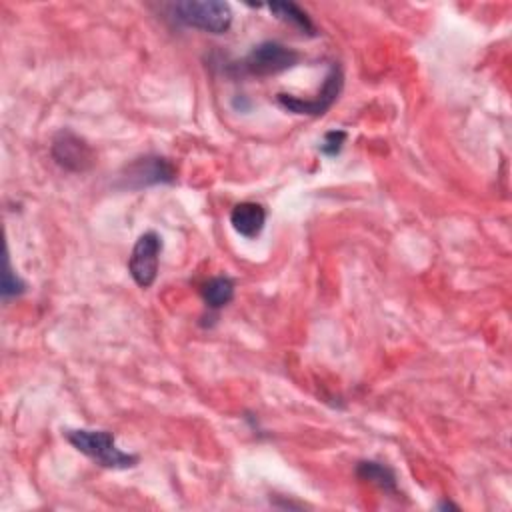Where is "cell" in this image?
I'll return each instance as SVG.
<instances>
[{"label": "cell", "instance_id": "4fadbf2b", "mask_svg": "<svg viewBox=\"0 0 512 512\" xmlns=\"http://www.w3.org/2000/svg\"><path fill=\"white\" fill-rule=\"evenodd\" d=\"M346 138H348L346 130H330V132L324 134V138H322L318 150H320L324 156L334 158V156H338V154L342 152Z\"/></svg>", "mask_w": 512, "mask_h": 512}, {"label": "cell", "instance_id": "30bf717a", "mask_svg": "<svg viewBox=\"0 0 512 512\" xmlns=\"http://www.w3.org/2000/svg\"><path fill=\"white\" fill-rule=\"evenodd\" d=\"M356 476L364 482H370L374 486H378L384 492L396 494L398 492V484H396V474L392 468H388L382 462L376 460H362L356 464Z\"/></svg>", "mask_w": 512, "mask_h": 512}, {"label": "cell", "instance_id": "3957f363", "mask_svg": "<svg viewBox=\"0 0 512 512\" xmlns=\"http://www.w3.org/2000/svg\"><path fill=\"white\" fill-rule=\"evenodd\" d=\"M300 52H296L290 46H284L276 40H266L258 46H254L244 60L240 62V72L246 76H256V78H266L280 74L284 70L294 68L300 62Z\"/></svg>", "mask_w": 512, "mask_h": 512}, {"label": "cell", "instance_id": "7a4b0ae2", "mask_svg": "<svg viewBox=\"0 0 512 512\" xmlns=\"http://www.w3.org/2000/svg\"><path fill=\"white\" fill-rule=\"evenodd\" d=\"M166 10L176 24L208 34H226L232 26V10L220 0H182L168 4Z\"/></svg>", "mask_w": 512, "mask_h": 512}, {"label": "cell", "instance_id": "8fae6325", "mask_svg": "<svg viewBox=\"0 0 512 512\" xmlns=\"http://www.w3.org/2000/svg\"><path fill=\"white\" fill-rule=\"evenodd\" d=\"M268 10L282 22L294 26L296 30H300L302 34L314 36L316 34V26L310 20V16L294 2H270Z\"/></svg>", "mask_w": 512, "mask_h": 512}, {"label": "cell", "instance_id": "52a82bcc", "mask_svg": "<svg viewBox=\"0 0 512 512\" xmlns=\"http://www.w3.org/2000/svg\"><path fill=\"white\" fill-rule=\"evenodd\" d=\"M50 154L56 164L68 172H86L96 162L92 146L72 130H60L54 136Z\"/></svg>", "mask_w": 512, "mask_h": 512}, {"label": "cell", "instance_id": "277c9868", "mask_svg": "<svg viewBox=\"0 0 512 512\" xmlns=\"http://www.w3.org/2000/svg\"><path fill=\"white\" fill-rule=\"evenodd\" d=\"M342 70L338 64H332L322 88L314 94V98H300L296 94H286V92H278L276 94V102L292 112V114H306V116H322L326 110L332 108V104L338 100L340 92H342Z\"/></svg>", "mask_w": 512, "mask_h": 512}, {"label": "cell", "instance_id": "5bb4252c", "mask_svg": "<svg viewBox=\"0 0 512 512\" xmlns=\"http://www.w3.org/2000/svg\"><path fill=\"white\" fill-rule=\"evenodd\" d=\"M438 508H442V510H448V508L458 510V506H456V504H452V502H440V504H438Z\"/></svg>", "mask_w": 512, "mask_h": 512}, {"label": "cell", "instance_id": "8992f818", "mask_svg": "<svg viewBox=\"0 0 512 512\" xmlns=\"http://www.w3.org/2000/svg\"><path fill=\"white\" fill-rule=\"evenodd\" d=\"M162 236L154 230H148L138 236L128 256V272L136 286L150 288L158 278L160 254H162Z\"/></svg>", "mask_w": 512, "mask_h": 512}, {"label": "cell", "instance_id": "ba28073f", "mask_svg": "<svg viewBox=\"0 0 512 512\" xmlns=\"http://www.w3.org/2000/svg\"><path fill=\"white\" fill-rule=\"evenodd\" d=\"M230 224L236 234L252 240V238L260 236V232L266 226V208L262 204L250 202V200L238 202L230 210Z\"/></svg>", "mask_w": 512, "mask_h": 512}, {"label": "cell", "instance_id": "5b68a950", "mask_svg": "<svg viewBox=\"0 0 512 512\" xmlns=\"http://www.w3.org/2000/svg\"><path fill=\"white\" fill-rule=\"evenodd\" d=\"M176 180L174 164L158 154H146L134 158L120 174V186L130 190H142L156 184H172Z\"/></svg>", "mask_w": 512, "mask_h": 512}, {"label": "cell", "instance_id": "6da1fadb", "mask_svg": "<svg viewBox=\"0 0 512 512\" xmlns=\"http://www.w3.org/2000/svg\"><path fill=\"white\" fill-rule=\"evenodd\" d=\"M66 440L86 458L96 462L102 468L110 470H128L134 468L140 458L136 454L124 452L118 448L116 438L110 430H96V428H72L64 432Z\"/></svg>", "mask_w": 512, "mask_h": 512}, {"label": "cell", "instance_id": "7c38bea8", "mask_svg": "<svg viewBox=\"0 0 512 512\" xmlns=\"http://www.w3.org/2000/svg\"><path fill=\"white\" fill-rule=\"evenodd\" d=\"M2 298L4 300H10V298H16L20 294L26 292V282L12 270V264H10V258L6 256V262H4V272H2Z\"/></svg>", "mask_w": 512, "mask_h": 512}, {"label": "cell", "instance_id": "9c48e42d", "mask_svg": "<svg viewBox=\"0 0 512 512\" xmlns=\"http://www.w3.org/2000/svg\"><path fill=\"white\" fill-rule=\"evenodd\" d=\"M236 284L230 276H214L200 288V296L210 310H220L234 300Z\"/></svg>", "mask_w": 512, "mask_h": 512}]
</instances>
